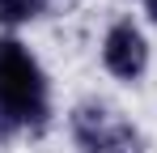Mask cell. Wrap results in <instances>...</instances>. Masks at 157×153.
<instances>
[{"instance_id": "6da1fadb", "label": "cell", "mask_w": 157, "mask_h": 153, "mask_svg": "<svg viewBox=\"0 0 157 153\" xmlns=\"http://www.w3.org/2000/svg\"><path fill=\"white\" fill-rule=\"evenodd\" d=\"M55 128V85L21 34H0V149Z\"/></svg>"}, {"instance_id": "7a4b0ae2", "label": "cell", "mask_w": 157, "mask_h": 153, "mask_svg": "<svg viewBox=\"0 0 157 153\" xmlns=\"http://www.w3.org/2000/svg\"><path fill=\"white\" fill-rule=\"evenodd\" d=\"M72 153H149L144 128L132 119L119 102L102 94H85L64 115Z\"/></svg>"}, {"instance_id": "3957f363", "label": "cell", "mask_w": 157, "mask_h": 153, "mask_svg": "<svg viewBox=\"0 0 157 153\" xmlns=\"http://www.w3.org/2000/svg\"><path fill=\"white\" fill-rule=\"evenodd\" d=\"M98 60H102V73L119 85H140L149 68H153V38L140 17L119 13L110 17L102 30V43H98Z\"/></svg>"}, {"instance_id": "277c9868", "label": "cell", "mask_w": 157, "mask_h": 153, "mask_svg": "<svg viewBox=\"0 0 157 153\" xmlns=\"http://www.w3.org/2000/svg\"><path fill=\"white\" fill-rule=\"evenodd\" d=\"M64 0H0V34H21L26 26L47 22L59 13Z\"/></svg>"}, {"instance_id": "5b68a950", "label": "cell", "mask_w": 157, "mask_h": 153, "mask_svg": "<svg viewBox=\"0 0 157 153\" xmlns=\"http://www.w3.org/2000/svg\"><path fill=\"white\" fill-rule=\"evenodd\" d=\"M123 4H136L140 17H144L149 26H157V0H123Z\"/></svg>"}]
</instances>
